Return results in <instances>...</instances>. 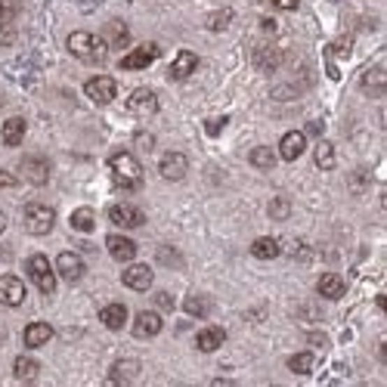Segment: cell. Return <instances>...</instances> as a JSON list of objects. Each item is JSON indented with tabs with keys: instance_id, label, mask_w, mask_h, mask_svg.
Here are the masks:
<instances>
[{
	"instance_id": "1",
	"label": "cell",
	"mask_w": 387,
	"mask_h": 387,
	"mask_svg": "<svg viewBox=\"0 0 387 387\" xmlns=\"http://www.w3.org/2000/svg\"><path fill=\"white\" fill-rule=\"evenodd\" d=\"M109 168H112V180L118 189H124V192H137L140 186H143V164L140 159L133 152H115L112 159H109Z\"/></svg>"
},
{
	"instance_id": "2",
	"label": "cell",
	"mask_w": 387,
	"mask_h": 387,
	"mask_svg": "<svg viewBox=\"0 0 387 387\" xmlns=\"http://www.w3.org/2000/svg\"><path fill=\"white\" fill-rule=\"evenodd\" d=\"M68 53L81 62H90V66H103L109 59V44L99 34L75 31V34H68Z\"/></svg>"
},
{
	"instance_id": "3",
	"label": "cell",
	"mask_w": 387,
	"mask_h": 387,
	"mask_svg": "<svg viewBox=\"0 0 387 387\" xmlns=\"http://www.w3.org/2000/svg\"><path fill=\"white\" fill-rule=\"evenodd\" d=\"M22 220H25V229L31 235H47V233H53V226H56V211L50 205L31 202V205H25Z\"/></svg>"
},
{
	"instance_id": "4",
	"label": "cell",
	"mask_w": 387,
	"mask_h": 387,
	"mask_svg": "<svg viewBox=\"0 0 387 387\" xmlns=\"http://www.w3.org/2000/svg\"><path fill=\"white\" fill-rule=\"evenodd\" d=\"M25 270H28V279L38 285L44 295H53L56 291V273H53V263L47 261L44 254H31L25 261Z\"/></svg>"
},
{
	"instance_id": "5",
	"label": "cell",
	"mask_w": 387,
	"mask_h": 387,
	"mask_svg": "<svg viewBox=\"0 0 387 387\" xmlns=\"http://www.w3.org/2000/svg\"><path fill=\"white\" fill-rule=\"evenodd\" d=\"M84 93L93 99L96 105H109L115 96H118V84H115V78L109 75H93L87 84H84Z\"/></svg>"
},
{
	"instance_id": "6",
	"label": "cell",
	"mask_w": 387,
	"mask_h": 387,
	"mask_svg": "<svg viewBox=\"0 0 387 387\" xmlns=\"http://www.w3.org/2000/svg\"><path fill=\"white\" fill-rule=\"evenodd\" d=\"M19 174H22V180L31 183V186H47V180H50V161L41 159V155H25L22 164H19Z\"/></svg>"
},
{
	"instance_id": "7",
	"label": "cell",
	"mask_w": 387,
	"mask_h": 387,
	"mask_svg": "<svg viewBox=\"0 0 387 387\" xmlns=\"http://www.w3.org/2000/svg\"><path fill=\"white\" fill-rule=\"evenodd\" d=\"M161 56V47L159 44H140L133 53H127L124 59H121V68L124 71H140V68H149L155 59Z\"/></svg>"
},
{
	"instance_id": "8",
	"label": "cell",
	"mask_w": 387,
	"mask_h": 387,
	"mask_svg": "<svg viewBox=\"0 0 387 387\" xmlns=\"http://www.w3.org/2000/svg\"><path fill=\"white\" fill-rule=\"evenodd\" d=\"M127 112L140 115V118H149V115H155V112H159V96H155V90H149V87L133 90L131 96H127Z\"/></svg>"
},
{
	"instance_id": "9",
	"label": "cell",
	"mask_w": 387,
	"mask_h": 387,
	"mask_svg": "<svg viewBox=\"0 0 387 387\" xmlns=\"http://www.w3.org/2000/svg\"><path fill=\"white\" fill-rule=\"evenodd\" d=\"M109 220L115 226H121V229H133V226L146 224V214H143L140 207H133V205H112L109 207Z\"/></svg>"
},
{
	"instance_id": "10",
	"label": "cell",
	"mask_w": 387,
	"mask_h": 387,
	"mask_svg": "<svg viewBox=\"0 0 387 387\" xmlns=\"http://www.w3.org/2000/svg\"><path fill=\"white\" fill-rule=\"evenodd\" d=\"M25 300V282L19 276L6 273L0 276V304L3 307H19Z\"/></svg>"
},
{
	"instance_id": "11",
	"label": "cell",
	"mask_w": 387,
	"mask_h": 387,
	"mask_svg": "<svg viewBox=\"0 0 387 387\" xmlns=\"http://www.w3.org/2000/svg\"><path fill=\"white\" fill-rule=\"evenodd\" d=\"M186 170H189V161H186L183 152H164V159L159 161V174L164 177V180H170V183L183 180Z\"/></svg>"
},
{
	"instance_id": "12",
	"label": "cell",
	"mask_w": 387,
	"mask_h": 387,
	"mask_svg": "<svg viewBox=\"0 0 387 387\" xmlns=\"http://www.w3.org/2000/svg\"><path fill=\"white\" fill-rule=\"evenodd\" d=\"M121 282H124L131 291H149L152 289V267H146V263H131V267L124 270V276H121Z\"/></svg>"
},
{
	"instance_id": "13",
	"label": "cell",
	"mask_w": 387,
	"mask_h": 387,
	"mask_svg": "<svg viewBox=\"0 0 387 387\" xmlns=\"http://www.w3.org/2000/svg\"><path fill=\"white\" fill-rule=\"evenodd\" d=\"M56 270H59V276L66 279V282H78V279H84V261L75 254V251H62L59 257H56Z\"/></svg>"
},
{
	"instance_id": "14",
	"label": "cell",
	"mask_w": 387,
	"mask_h": 387,
	"mask_svg": "<svg viewBox=\"0 0 387 387\" xmlns=\"http://www.w3.org/2000/svg\"><path fill=\"white\" fill-rule=\"evenodd\" d=\"M360 90L365 93V96H381V93L387 90V68L384 66H372L360 78Z\"/></svg>"
},
{
	"instance_id": "15",
	"label": "cell",
	"mask_w": 387,
	"mask_h": 387,
	"mask_svg": "<svg viewBox=\"0 0 387 387\" xmlns=\"http://www.w3.org/2000/svg\"><path fill=\"white\" fill-rule=\"evenodd\" d=\"M161 316L155 310H143V313H137V319H133V335L137 338H155V335L161 332Z\"/></svg>"
},
{
	"instance_id": "16",
	"label": "cell",
	"mask_w": 387,
	"mask_h": 387,
	"mask_svg": "<svg viewBox=\"0 0 387 387\" xmlns=\"http://www.w3.org/2000/svg\"><path fill=\"white\" fill-rule=\"evenodd\" d=\"M304 149H307V133H300V131H289L282 137V143H279V155H282L285 161H295L304 155Z\"/></svg>"
},
{
	"instance_id": "17",
	"label": "cell",
	"mask_w": 387,
	"mask_h": 387,
	"mask_svg": "<svg viewBox=\"0 0 387 387\" xmlns=\"http://www.w3.org/2000/svg\"><path fill=\"white\" fill-rule=\"evenodd\" d=\"M105 248H109V254L121 263H131L133 257H137V245H133V239H127V235H109Z\"/></svg>"
},
{
	"instance_id": "18",
	"label": "cell",
	"mask_w": 387,
	"mask_h": 387,
	"mask_svg": "<svg viewBox=\"0 0 387 387\" xmlns=\"http://www.w3.org/2000/svg\"><path fill=\"white\" fill-rule=\"evenodd\" d=\"M196 68H198V56L192 53V50H180V53H177V59L170 62L168 75L174 78V81H183V78H189Z\"/></svg>"
},
{
	"instance_id": "19",
	"label": "cell",
	"mask_w": 387,
	"mask_h": 387,
	"mask_svg": "<svg viewBox=\"0 0 387 387\" xmlns=\"http://www.w3.org/2000/svg\"><path fill=\"white\" fill-rule=\"evenodd\" d=\"M316 291L326 300H341L344 298V291H347V282L338 276V273H322L319 276V282H316Z\"/></svg>"
},
{
	"instance_id": "20",
	"label": "cell",
	"mask_w": 387,
	"mask_h": 387,
	"mask_svg": "<svg viewBox=\"0 0 387 387\" xmlns=\"http://www.w3.org/2000/svg\"><path fill=\"white\" fill-rule=\"evenodd\" d=\"M50 338H53V326H50V322H31V326H25V332H22V341H25L28 350L44 347Z\"/></svg>"
},
{
	"instance_id": "21",
	"label": "cell",
	"mask_w": 387,
	"mask_h": 387,
	"mask_svg": "<svg viewBox=\"0 0 387 387\" xmlns=\"http://www.w3.org/2000/svg\"><path fill=\"white\" fill-rule=\"evenodd\" d=\"M224 341H226V328H220V326L202 328V332L196 335V347L202 350V353H214L217 347H224Z\"/></svg>"
},
{
	"instance_id": "22",
	"label": "cell",
	"mask_w": 387,
	"mask_h": 387,
	"mask_svg": "<svg viewBox=\"0 0 387 387\" xmlns=\"http://www.w3.org/2000/svg\"><path fill=\"white\" fill-rule=\"evenodd\" d=\"M103 41L115 50H124L131 44V31H127V25L121 22V19H112V22H105V28H103Z\"/></svg>"
},
{
	"instance_id": "23",
	"label": "cell",
	"mask_w": 387,
	"mask_h": 387,
	"mask_svg": "<svg viewBox=\"0 0 387 387\" xmlns=\"http://www.w3.org/2000/svg\"><path fill=\"white\" fill-rule=\"evenodd\" d=\"M137 375H140V363L137 360H118L112 365V372H109V381L127 384V381H133Z\"/></svg>"
},
{
	"instance_id": "24",
	"label": "cell",
	"mask_w": 387,
	"mask_h": 387,
	"mask_svg": "<svg viewBox=\"0 0 387 387\" xmlns=\"http://www.w3.org/2000/svg\"><path fill=\"white\" fill-rule=\"evenodd\" d=\"M99 319H103L105 328H112V332H118V328H124L127 322V307L124 304H109L99 310Z\"/></svg>"
},
{
	"instance_id": "25",
	"label": "cell",
	"mask_w": 387,
	"mask_h": 387,
	"mask_svg": "<svg viewBox=\"0 0 387 387\" xmlns=\"http://www.w3.org/2000/svg\"><path fill=\"white\" fill-rule=\"evenodd\" d=\"M183 310L189 313V316H196V319H205V316H211L214 300L207 298V295H189V298L183 300Z\"/></svg>"
},
{
	"instance_id": "26",
	"label": "cell",
	"mask_w": 387,
	"mask_h": 387,
	"mask_svg": "<svg viewBox=\"0 0 387 387\" xmlns=\"http://www.w3.org/2000/svg\"><path fill=\"white\" fill-rule=\"evenodd\" d=\"M279 248H282L285 254H289L291 261H298V263H307V261H313V248L307 245L304 239H285Z\"/></svg>"
},
{
	"instance_id": "27",
	"label": "cell",
	"mask_w": 387,
	"mask_h": 387,
	"mask_svg": "<svg viewBox=\"0 0 387 387\" xmlns=\"http://www.w3.org/2000/svg\"><path fill=\"white\" fill-rule=\"evenodd\" d=\"M251 254H254L257 261H276V257L282 254V248H279L276 239L263 235V239H254V245H251Z\"/></svg>"
},
{
	"instance_id": "28",
	"label": "cell",
	"mask_w": 387,
	"mask_h": 387,
	"mask_svg": "<svg viewBox=\"0 0 387 387\" xmlns=\"http://www.w3.org/2000/svg\"><path fill=\"white\" fill-rule=\"evenodd\" d=\"M25 118H19V115H16V118H6L3 121V143H6V146H19V143H22L25 140Z\"/></svg>"
},
{
	"instance_id": "29",
	"label": "cell",
	"mask_w": 387,
	"mask_h": 387,
	"mask_svg": "<svg viewBox=\"0 0 387 387\" xmlns=\"http://www.w3.org/2000/svg\"><path fill=\"white\" fill-rule=\"evenodd\" d=\"M41 372V363L31 360V356H16V363H13V375L19 378V381H34Z\"/></svg>"
},
{
	"instance_id": "30",
	"label": "cell",
	"mask_w": 387,
	"mask_h": 387,
	"mask_svg": "<svg viewBox=\"0 0 387 387\" xmlns=\"http://www.w3.org/2000/svg\"><path fill=\"white\" fill-rule=\"evenodd\" d=\"M289 369L295 372V375H310V372L316 369V356H313L310 350H300V353L289 356Z\"/></svg>"
},
{
	"instance_id": "31",
	"label": "cell",
	"mask_w": 387,
	"mask_h": 387,
	"mask_svg": "<svg viewBox=\"0 0 387 387\" xmlns=\"http://www.w3.org/2000/svg\"><path fill=\"white\" fill-rule=\"evenodd\" d=\"M254 66L263 71H273L276 66H282V53H279L276 47H261L254 53Z\"/></svg>"
},
{
	"instance_id": "32",
	"label": "cell",
	"mask_w": 387,
	"mask_h": 387,
	"mask_svg": "<svg viewBox=\"0 0 387 387\" xmlns=\"http://www.w3.org/2000/svg\"><path fill=\"white\" fill-rule=\"evenodd\" d=\"M313 159H316V168L319 170H332L335 168V146L328 140H319L316 143V152H313Z\"/></svg>"
},
{
	"instance_id": "33",
	"label": "cell",
	"mask_w": 387,
	"mask_h": 387,
	"mask_svg": "<svg viewBox=\"0 0 387 387\" xmlns=\"http://www.w3.org/2000/svg\"><path fill=\"white\" fill-rule=\"evenodd\" d=\"M248 159H251V164H254V168L270 170V168L276 164V152H273L270 146H254V149H251V155H248Z\"/></svg>"
},
{
	"instance_id": "34",
	"label": "cell",
	"mask_w": 387,
	"mask_h": 387,
	"mask_svg": "<svg viewBox=\"0 0 387 387\" xmlns=\"http://www.w3.org/2000/svg\"><path fill=\"white\" fill-rule=\"evenodd\" d=\"M71 226H75L78 233H93V226H96V217H93L90 207H78V211L71 214Z\"/></svg>"
},
{
	"instance_id": "35",
	"label": "cell",
	"mask_w": 387,
	"mask_h": 387,
	"mask_svg": "<svg viewBox=\"0 0 387 387\" xmlns=\"http://www.w3.org/2000/svg\"><path fill=\"white\" fill-rule=\"evenodd\" d=\"M267 211H270V217H273V220H285V217L291 214V202H289L285 196H276L273 202H270Z\"/></svg>"
},
{
	"instance_id": "36",
	"label": "cell",
	"mask_w": 387,
	"mask_h": 387,
	"mask_svg": "<svg viewBox=\"0 0 387 387\" xmlns=\"http://www.w3.org/2000/svg\"><path fill=\"white\" fill-rule=\"evenodd\" d=\"M19 10H22V0H0V22H10V19H16Z\"/></svg>"
},
{
	"instance_id": "37",
	"label": "cell",
	"mask_w": 387,
	"mask_h": 387,
	"mask_svg": "<svg viewBox=\"0 0 387 387\" xmlns=\"http://www.w3.org/2000/svg\"><path fill=\"white\" fill-rule=\"evenodd\" d=\"M229 22H233V10H217L211 19H207V28H211V31H224Z\"/></svg>"
},
{
	"instance_id": "38",
	"label": "cell",
	"mask_w": 387,
	"mask_h": 387,
	"mask_svg": "<svg viewBox=\"0 0 387 387\" xmlns=\"http://www.w3.org/2000/svg\"><path fill=\"white\" fill-rule=\"evenodd\" d=\"M155 257H159L161 263H168V267H183L180 251H174V248H159V251H155Z\"/></svg>"
},
{
	"instance_id": "39",
	"label": "cell",
	"mask_w": 387,
	"mask_h": 387,
	"mask_svg": "<svg viewBox=\"0 0 387 387\" xmlns=\"http://www.w3.org/2000/svg\"><path fill=\"white\" fill-rule=\"evenodd\" d=\"M226 121H229V118H226V115H220V118L207 121V124H205V131H207V133H211V137H217V133H220V131H224V127H226Z\"/></svg>"
},
{
	"instance_id": "40",
	"label": "cell",
	"mask_w": 387,
	"mask_h": 387,
	"mask_svg": "<svg viewBox=\"0 0 387 387\" xmlns=\"http://www.w3.org/2000/svg\"><path fill=\"white\" fill-rule=\"evenodd\" d=\"M19 180L16 174H10V170H0V189H16Z\"/></svg>"
},
{
	"instance_id": "41",
	"label": "cell",
	"mask_w": 387,
	"mask_h": 387,
	"mask_svg": "<svg viewBox=\"0 0 387 387\" xmlns=\"http://www.w3.org/2000/svg\"><path fill=\"white\" fill-rule=\"evenodd\" d=\"M155 307H161L164 313H168V310H174V298H170L168 291H161V295H155Z\"/></svg>"
},
{
	"instance_id": "42",
	"label": "cell",
	"mask_w": 387,
	"mask_h": 387,
	"mask_svg": "<svg viewBox=\"0 0 387 387\" xmlns=\"http://www.w3.org/2000/svg\"><path fill=\"white\" fill-rule=\"evenodd\" d=\"M335 53H341V56H347V53H350V38H341V44H335V47H328V56H335Z\"/></svg>"
},
{
	"instance_id": "43",
	"label": "cell",
	"mask_w": 387,
	"mask_h": 387,
	"mask_svg": "<svg viewBox=\"0 0 387 387\" xmlns=\"http://www.w3.org/2000/svg\"><path fill=\"white\" fill-rule=\"evenodd\" d=\"M270 3H273L276 10H285V13H291V10H298V3H300V0H270Z\"/></svg>"
},
{
	"instance_id": "44",
	"label": "cell",
	"mask_w": 387,
	"mask_h": 387,
	"mask_svg": "<svg viewBox=\"0 0 387 387\" xmlns=\"http://www.w3.org/2000/svg\"><path fill=\"white\" fill-rule=\"evenodd\" d=\"M0 44H13V28H0Z\"/></svg>"
},
{
	"instance_id": "45",
	"label": "cell",
	"mask_w": 387,
	"mask_h": 387,
	"mask_svg": "<svg viewBox=\"0 0 387 387\" xmlns=\"http://www.w3.org/2000/svg\"><path fill=\"white\" fill-rule=\"evenodd\" d=\"M137 140H140V146H143V149H152V137H149V133H140Z\"/></svg>"
},
{
	"instance_id": "46",
	"label": "cell",
	"mask_w": 387,
	"mask_h": 387,
	"mask_svg": "<svg viewBox=\"0 0 387 387\" xmlns=\"http://www.w3.org/2000/svg\"><path fill=\"white\" fill-rule=\"evenodd\" d=\"M319 131H322L319 121H310V124H307V133H319Z\"/></svg>"
},
{
	"instance_id": "47",
	"label": "cell",
	"mask_w": 387,
	"mask_h": 387,
	"mask_svg": "<svg viewBox=\"0 0 387 387\" xmlns=\"http://www.w3.org/2000/svg\"><path fill=\"white\" fill-rule=\"evenodd\" d=\"M3 229H6V214L0 211V233H3Z\"/></svg>"
}]
</instances>
